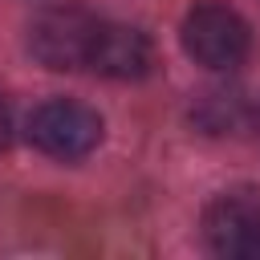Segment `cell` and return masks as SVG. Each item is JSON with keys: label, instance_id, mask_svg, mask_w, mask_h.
Returning a JSON list of instances; mask_svg holds the SVG:
<instances>
[{"label": "cell", "instance_id": "52a82bcc", "mask_svg": "<svg viewBox=\"0 0 260 260\" xmlns=\"http://www.w3.org/2000/svg\"><path fill=\"white\" fill-rule=\"evenodd\" d=\"M8 142H12V110L0 98V150H8Z\"/></svg>", "mask_w": 260, "mask_h": 260}, {"label": "cell", "instance_id": "5b68a950", "mask_svg": "<svg viewBox=\"0 0 260 260\" xmlns=\"http://www.w3.org/2000/svg\"><path fill=\"white\" fill-rule=\"evenodd\" d=\"M150 69H154L150 37L130 28V24L102 20L98 41H93V57H89V73H102V77H114V81H138Z\"/></svg>", "mask_w": 260, "mask_h": 260}, {"label": "cell", "instance_id": "7a4b0ae2", "mask_svg": "<svg viewBox=\"0 0 260 260\" xmlns=\"http://www.w3.org/2000/svg\"><path fill=\"white\" fill-rule=\"evenodd\" d=\"M183 49L195 65L211 73H232L236 65H244L252 49V32L236 8L219 0H203L183 16Z\"/></svg>", "mask_w": 260, "mask_h": 260}, {"label": "cell", "instance_id": "6da1fadb", "mask_svg": "<svg viewBox=\"0 0 260 260\" xmlns=\"http://www.w3.org/2000/svg\"><path fill=\"white\" fill-rule=\"evenodd\" d=\"M98 28H102V16H93L89 8H77V4L45 8L28 24V53L53 73L89 69Z\"/></svg>", "mask_w": 260, "mask_h": 260}, {"label": "cell", "instance_id": "ba28073f", "mask_svg": "<svg viewBox=\"0 0 260 260\" xmlns=\"http://www.w3.org/2000/svg\"><path fill=\"white\" fill-rule=\"evenodd\" d=\"M248 130L260 138V102H252V122H248Z\"/></svg>", "mask_w": 260, "mask_h": 260}, {"label": "cell", "instance_id": "277c9868", "mask_svg": "<svg viewBox=\"0 0 260 260\" xmlns=\"http://www.w3.org/2000/svg\"><path fill=\"white\" fill-rule=\"evenodd\" d=\"M203 240L223 260H260V199L256 195H215L203 211Z\"/></svg>", "mask_w": 260, "mask_h": 260}, {"label": "cell", "instance_id": "3957f363", "mask_svg": "<svg viewBox=\"0 0 260 260\" xmlns=\"http://www.w3.org/2000/svg\"><path fill=\"white\" fill-rule=\"evenodd\" d=\"M24 134L28 142L49 154V158H61V162H73V158H85L98 142H102V118L93 106L85 102H73V98H49L41 102L28 122H24Z\"/></svg>", "mask_w": 260, "mask_h": 260}, {"label": "cell", "instance_id": "8992f818", "mask_svg": "<svg viewBox=\"0 0 260 260\" xmlns=\"http://www.w3.org/2000/svg\"><path fill=\"white\" fill-rule=\"evenodd\" d=\"M191 118L207 130V134H232V130H248L252 122V102L244 89H207L195 98Z\"/></svg>", "mask_w": 260, "mask_h": 260}]
</instances>
